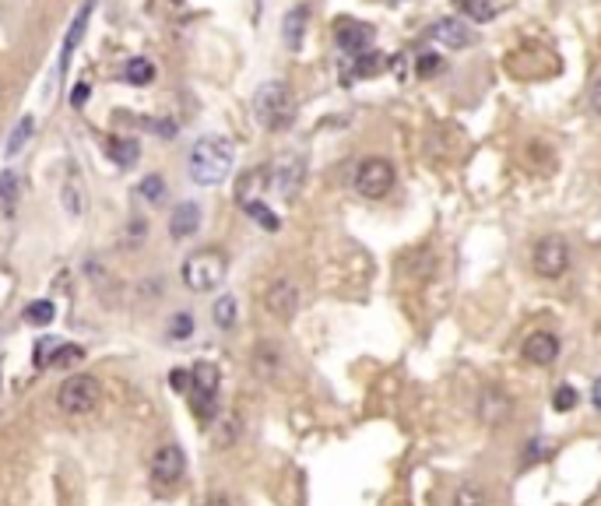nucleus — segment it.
Here are the masks:
<instances>
[{
	"label": "nucleus",
	"instance_id": "34",
	"mask_svg": "<svg viewBox=\"0 0 601 506\" xmlns=\"http://www.w3.org/2000/svg\"><path fill=\"white\" fill-rule=\"evenodd\" d=\"M577 405H580V390L573 383H560L556 394H552V408L556 412H573Z\"/></svg>",
	"mask_w": 601,
	"mask_h": 506
},
{
	"label": "nucleus",
	"instance_id": "23",
	"mask_svg": "<svg viewBox=\"0 0 601 506\" xmlns=\"http://www.w3.org/2000/svg\"><path fill=\"white\" fill-rule=\"evenodd\" d=\"M84 362V348L81 345H71V341H60L57 348H53V355H49V366L53 370H75Z\"/></svg>",
	"mask_w": 601,
	"mask_h": 506
},
{
	"label": "nucleus",
	"instance_id": "14",
	"mask_svg": "<svg viewBox=\"0 0 601 506\" xmlns=\"http://www.w3.org/2000/svg\"><path fill=\"white\" fill-rule=\"evenodd\" d=\"M92 11H95V4L88 0L78 14H75V22H71V29H67V36H64V46H60V64H57V74H60V78L67 74V67H71V60H75V49H78V42L84 39V29H88Z\"/></svg>",
	"mask_w": 601,
	"mask_h": 506
},
{
	"label": "nucleus",
	"instance_id": "16",
	"mask_svg": "<svg viewBox=\"0 0 601 506\" xmlns=\"http://www.w3.org/2000/svg\"><path fill=\"white\" fill-rule=\"evenodd\" d=\"M510 408H514V401H510L503 390L489 387V390H482V397H479V422H485V425H503V422L510 419Z\"/></svg>",
	"mask_w": 601,
	"mask_h": 506
},
{
	"label": "nucleus",
	"instance_id": "15",
	"mask_svg": "<svg viewBox=\"0 0 601 506\" xmlns=\"http://www.w3.org/2000/svg\"><path fill=\"white\" fill-rule=\"evenodd\" d=\"M200 218H204V211H200L198 201L176 205L172 214H169V236H172V240H190L200 229Z\"/></svg>",
	"mask_w": 601,
	"mask_h": 506
},
{
	"label": "nucleus",
	"instance_id": "13",
	"mask_svg": "<svg viewBox=\"0 0 601 506\" xmlns=\"http://www.w3.org/2000/svg\"><path fill=\"white\" fill-rule=\"evenodd\" d=\"M334 39L345 53H362L373 42V29L366 22H356V18H338L334 22Z\"/></svg>",
	"mask_w": 601,
	"mask_h": 506
},
{
	"label": "nucleus",
	"instance_id": "40",
	"mask_svg": "<svg viewBox=\"0 0 601 506\" xmlns=\"http://www.w3.org/2000/svg\"><path fill=\"white\" fill-rule=\"evenodd\" d=\"M591 109L601 117V78H595V84H591Z\"/></svg>",
	"mask_w": 601,
	"mask_h": 506
},
{
	"label": "nucleus",
	"instance_id": "38",
	"mask_svg": "<svg viewBox=\"0 0 601 506\" xmlns=\"http://www.w3.org/2000/svg\"><path fill=\"white\" fill-rule=\"evenodd\" d=\"M145 126H148V130H155V134H162L165 141H169V137H176V124H172V120H145Z\"/></svg>",
	"mask_w": 601,
	"mask_h": 506
},
{
	"label": "nucleus",
	"instance_id": "8",
	"mask_svg": "<svg viewBox=\"0 0 601 506\" xmlns=\"http://www.w3.org/2000/svg\"><path fill=\"white\" fill-rule=\"evenodd\" d=\"M356 190L366 201H380L394 190V166L387 159H366L356 169Z\"/></svg>",
	"mask_w": 601,
	"mask_h": 506
},
{
	"label": "nucleus",
	"instance_id": "39",
	"mask_svg": "<svg viewBox=\"0 0 601 506\" xmlns=\"http://www.w3.org/2000/svg\"><path fill=\"white\" fill-rule=\"evenodd\" d=\"M169 383H172V390L187 394V390H190V370H187V373H183V370H176V373L169 377Z\"/></svg>",
	"mask_w": 601,
	"mask_h": 506
},
{
	"label": "nucleus",
	"instance_id": "19",
	"mask_svg": "<svg viewBox=\"0 0 601 506\" xmlns=\"http://www.w3.org/2000/svg\"><path fill=\"white\" fill-rule=\"evenodd\" d=\"M306 22H310V11H306L303 4H299V7H292V11L285 14V22H281V39H285V46H292V49H299V46H303Z\"/></svg>",
	"mask_w": 601,
	"mask_h": 506
},
{
	"label": "nucleus",
	"instance_id": "18",
	"mask_svg": "<svg viewBox=\"0 0 601 506\" xmlns=\"http://www.w3.org/2000/svg\"><path fill=\"white\" fill-rule=\"evenodd\" d=\"M268 183H271V172H268L264 166L243 172L240 179H236V201H240V208H243V205H250V201H261Z\"/></svg>",
	"mask_w": 601,
	"mask_h": 506
},
{
	"label": "nucleus",
	"instance_id": "22",
	"mask_svg": "<svg viewBox=\"0 0 601 506\" xmlns=\"http://www.w3.org/2000/svg\"><path fill=\"white\" fill-rule=\"evenodd\" d=\"M211 320H215V327L233 331L236 320H240V302H236V295H218L215 306H211Z\"/></svg>",
	"mask_w": 601,
	"mask_h": 506
},
{
	"label": "nucleus",
	"instance_id": "3",
	"mask_svg": "<svg viewBox=\"0 0 601 506\" xmlns=\"http://www.w3.org/2000/svg\"><path fill=\"white\" fill-rule=\"evenodd\" d=\"M253 113L264 130H285L296 117V99L285 82H264L253 92Z\"/></svg>",
	"mask_w": 601,
	"mask_h": 506
},
{
	"label": "nucleus",
	"instance_id": "28",
	"mask_svg": "<svg viewBox=\"0 0 601 506\" xmlns=\"http://www.w3.org/2000/svg\"><path fill=\"white\" fill-rule=\"evenodd\" d=\"M450 506H489V493L482 489L479 482H461Z\"/></svg>",
	"mask_w": 601,
	"mask_h": 506
},
{
	"label": "nucleus",
	"instance_id": "24",
	"mask_svg": "<svg viewBox=\"0 0 601 506\" xmlns=\"http://www.w3.org/2000/svg\"><path fill=\"white\" fill-rule=\"evenodd\" d=\"M18 197H22V176H18L14 169H4V172H0V208L14 211Z\"/></svg>",
	"mask_w": 601,
	"mask_h": 506
},
{
	"label": "nucleus",
	"instance_id": "1",
	"mask_svg": "<svg viewBox=\"0 0 601 506\" xmlns=\"http://www.w3.org/2000/svg\"><path fill=\"white\" fill-rule=\"evenodd\" d=\"M233 162H236V148L233 141L218 137V134H208L194 141V148L187 152V172L198 187H218L229 179L233 172Z\"/></svg>",
	"mask_w": 601,
	"mask_h": 506
},
{
	"label": "nucleus",
	"instance_id": "5",
	"mask_svg": "<svg viewBox=\"0 0 601 506\" xmlns=\"http://www.w3.org/2000/svg\"><path fill=\"white\" fill-rule=\"evenodd\" d=\"M102 401V380L92 373H75L57 387V408L64 415H88Z\"/></svg>",
	"mask_w": 601,
	"mask_h": 506
},
{
	"label": "nucleus",
	"instance_id": "12",
	"mask_svg": "<svg viewBox=\"0 0 601 506\" xmlns=\"http://www.w3.org/2000/svg\"><path fill=\"white\" fill-rule=\"evenodd\" d=\"M433 39L443 42V46H450V49H468V46H475V29H468V22L457 14V18H440V22H433Z\"/></svg>",
	"mask_w": 601,
	"mask_h": 506
},
{
	"label": "nucleus",
	"instance_id": "32",
	"mask_svg": "<svg viewBox=\"0 0 601 506\" xmlns=\"http://www.w3.org/2000/svg\"><path fill=\"white\" fill-rule=\"evenodd\" d=\"M60 205H64V211H67L71 218H78L81 211H84V190H81L75 179H67V183L60 187Z\"/></svg>",
	"mask_w": 601,
	"mask_h": 506
},
{
	"label": "nucleus",
	"instance_id": "17",
	"mask_svg": "<svg viewBox=\"0 0 601 506\" xmlns=\"http://www.w3.org/2000/svg\"><path fill=\"white\" fill-rule=\"evenodd\" d=\"M102 152H106V159H110L113 166L130 169V166H137V159H141V141H137V137L110 134V137L102 141Z\"/></svg>",
	"mask_w": 601,
	"mask_h": 506
},
{
	"label": "nucleus",
	"instance_id": "42",
	"mask_svg": "<svg viewBox=\"0 0 601 506\" xmlns=\"http://www.w3.org/2000/svg\"><path fill=\"white\" fill-rule=\"evenodd\" d=\"M591 405H595V408L601 412V377L595 380V387H591Z\"/></svg>",
	"mask_w": 601,
	"mask_h": 506
},
{
	"label": "nucleus",
	"instance_id": "27",
	"mask_svg": "<svg viewBox=\"0 0 601 506\" xmlns=\"http://www.w3.org/2000/svg\"><path fill=\"white\" fill-rule=\"evenodd\" d=\"M194 327H198V320H194L187 310H180V313H172V317H169V324H165V337H169V341H187V337H194Z\"/></svg>",
	"mask_w": 601,
	"mask_h": 506
},
{
	"label": "nucleus",
	"instance_id": "2",
	"mask_svg": "<svg viewBox=\"0 0 601 506\" xmlns=\"http://www.w3.org/2000/svg\"><path fill=\"white\" fill-rule=\"evenodd\" d=\"M225 271H229V260L225 253L208 247V250H194L183 264H180V278L190 292H215L222 282H225Z\"/></svg>",
	"mask_w": 601,
	"mask_h": 506
},
{
	"label": "nucleus",
	"instance_id": "37",
	"mask_svg": "<svg viewBox=\"0 0 601 506\" xmlns=\"http://www.w3.org/2000/svg\"><path fill=\"white\" fill-rule=\"evenodd\" d=\"M88 95H92V84H88V82H78V84H75V92H71V106H75V109H84Z\"/></svg>",
	"mask_w": 601,
	"mask_h": 506
},
{
	"label": "nucleus",
	"instance_id": "41",
	"mask_svg": "<svg viewBox=\"0 0 601 506\" xmlns=\"http://www.w3.org/2000/svg\"><path fill=\"white\" fill-rule=\"evenodd\" d=\"M200 506H233V500H229L225 493H211V496H208Z\"/></svg>",
	"mask_w": 601,
	"mask_h": 506
},
{
	"label": "nucleus",
	"instance_id": "35",
	"mask_svg": "<svg viewBox=\"0 0 601 506\" xmlns=\"http://www.w3.org/2000/svg\"><path fill=\"white\" fill-rule=\"evenodd\" d=\"M443 71V60L437 53H419L415 57V74L419 78H433V74H440Z\"/></svg>",
	"mask_w": 601,
	"mask_h": 506
},
{
	"label": "nucleus",
	"instance_id": "29",
	"mask_svg": "<svg viewBox=\"0 0 601 506\" xmlns=\"http://www.w3.org/2000/svg\"><path fill=\"white\" fill-rule=\"evenodd\" d=\"M243 211H246V214H250V218H253V222H257L264 232H278V229H281V218L271 208H268L264 201H250V205H243Z\"/></svg>",
	"mask_w": 601,
	"mask_h": 506
},
{
	"label": "nucleus",
	"instance_id": "31",
	"mask_svg": "<svg viewBox=\"0 0 601 506\" xmlns=\"http://www.w3.org/2000/svg\"><path fill=\"white\" fill-rule=\"evenodd\" d=\"M32 130H36V120L32 117H22L18 124H14V130H11V137H7V155H18L25 144H29V137H32Z\"/></svg>",
	"mask_w": 601,
	"mask_h": 506
},
{
	"label": "nucleus",
	"instance_id": "7",
	"mask_svg": "<svg viewBox=\"0 0 601 506\" xmlns=\"http://www.w3.org/2000/svg\"><path fill=\"white\" fill-rule=\"evenodd\" d=\"M531 267L538 278L545 282H556L570 271V243L562 236H542L531 250Z\"/></svg>",
	"mask_w": 601,
	"mask_h": 506
},
{
	"label": "nucleus",
	"instance_id": "33",
	"mask_svg": "<svg viewBox=\"0 0 601 506\" xmlns=\"http://www.w3.org/2000/svg\"><path fill=\"white\" fill-rule=\"evenodd\" d=\"M457 14L461 18H472V22H489L492 18V4L489 0H454Z\"/></svg>",
	"mask_w": 601,
	"mask_h": 506
},
{
	"label": "nucleus",
	"instance_id": "20",
	"mask_svg": "<svg viewBox=\"0 0 601 506\" xmlns=\"http://www.w3.org/2000/svg\"><path fill=\"white\" fill-rule=\"evenodd\" d=\"M387 67V60H384V53H373V49H362L352 57V71L345 74V82H356V78H376L380 71Z\"/></svg>",
	"mask_w": 601,
	"mask_h": 506
},
{
	"label": "nucleus",
	"instance_id": "21",
	"mask_svg": "<svg viewBox=\"0 0 601 506\" xmlns=\"http://www.w3.org/2000/svg\"><path fill=\"white\" fill-rule=\"evenodd\" d=\"M123 82L134 84V88H145V84L155 82V64L148 57H130L123 64Z\"/></svg>",
	"mask_w": 601,
	"mask_h": 506
},
{
	"label": "nucleus",
	"instance_id": "10",
	"mask_svg": "<svg viewBox=\"0 0 601 506\" xmlns=\"http://www.w3.org/2000/svg\"><path fill=\"white\" fill-rule=\"evenodd\" d=\"M264 306H268L271 317L292 320L296 310H299V289H296V282H292V278H275V282L268 285V292H264Z\"/></svg>",
	"mask_w": 601,
	"mask_h": 506
},
{
	"label": "nucleus",
	"instance_id": "11",
	"mask_svg": "<svg viewBox=\"0 0 601 506\" xmlns=\"http://www.w3.org/2000/svg\"><path fill=\"white\" fill-rule=\"evenodd\" d=\"M521 355L524 362H531V366H552L560 359V337L552 331H535V335L524 337Z\"/></svg>",
	"mask_w": 601,
	"mask_h": 506
},
{
	"label": "nucleus",
	"instance_id": "36",
	"mask_svg": "<svg viewBox=\"0 0 601 506\" xmlns=\"http://www.w3.org/2000/svg\"><path fill=\"white\" fill-rule=\"evenodd\" d=\"M60 341H53V337H42L40 345H36V366H49V355H53V348H57Z\"/></svg>",
	"mask_w": 601,
	"mask_h": 506
},
{
	"label": "nucleus",
	"instance_id": "4",
	"mask_svg": "<svg viewBox=\"0 0 601 506\" xmlns=\"http://www.w3.org/2000/svg\"><path fill=\"white\" fill-rule=\"evenodd\" d=\"M218 387H222V373L215 362L200 359L190 366V408L204 425H211L215 415H218Z\"/></svg>",
	"mask_w": 601,
	"mask_h": 506
},
{
	"label": "nucleus",
	"instance_id": "6",
	"mask_svg": "<svg viewBox=\"0 0 601 506\" xmlns=\"http://www.w3.org/2000/svg\"><path fill=\"white\" fill-rule=\"evenodd\" d=\"M148 475H152V489L155 493H172L180 482H183V475H187V458H183V450L176 447V443H162L159 450L152 454V464H148Z\"/></svg>",
	"mask_w": 601,
	"mask_h": 506
},
{
	"label": "nucleus",
	"instance_id": "26",
	"mask_svg": "<svg viewBox=\"0 0 601 506\" xmlns=\"http://www.w3.org/2000/svg\"><path fill=\"white\" fill-rule=\"evenodd\" d=\"M53 317H57V302L53 299H36V302L25 306V324H32V327L53 324Z\"/></svg>",
	"mask_w": 601,
	"mask_h": 506
},
{
	"label": "nucleus",
	"instance_id": "9",
	"mask_svg": "<svg viewBox=\"0 0 601 506\" xmlns=\"http://www.w3.org/2000/svg\"><path fill=\"white\" fill-rule=\"evenodd\" d=\"M303 179H306V162L303 155H281L275 169H271V183L278 187V194L285 201H296L299 190H303Z\"/></svg>",
	"mask_w": 601,
	"mask_h": 506
},
{
	"label": "nucleus",
	"instance_id": "25",
	"mask_svg": "<svg viewBox=\"0 0 601 506\" xmlns=\"http://www.w3.org/2000/svg\"><path fill=\"white\" fill-rule=\"evenodd\" d=\"M145 205H162L165 201V194H169V187H165V179H162L159 172H148L141 183H137V190H134Z\"/></svg>",
	"mask_w": 601,
	"mask_h": 506
},
{
	"label": "nucleus",
	"instance_id": "43",
	"mask_svg": "<svg viewBox=\"0 0 601 506\" xmlns=\"http://www.w3.org/2000/svg\"><path fill=\"white\" fill-rule=\"evenodd\" d=\"M169 4H183V0H169Z\"/></svg>",
	"mask_w": 601,
	"mask_h": 506
},
{
	"label": "nucleus",
	"instance_id": "30",
	"mask_svg": "<svg viewBox=\"0 0 601 506\" xmlns=\"http://www.w3.org/2000/svg\"><path fill=\"white\" fill-rule=\"evenodd\" d=\"M278 352H275V348H271V345H261V348H257V352H253V370H257V377H275V373H278Z\"/></svg>",
	"mask_w": 601,
	"mask_h": 506
}]
</instances>
